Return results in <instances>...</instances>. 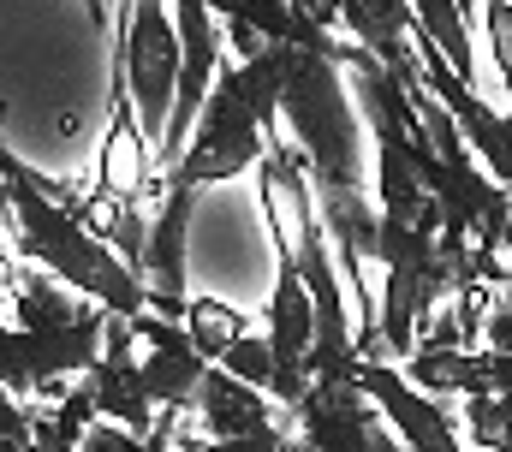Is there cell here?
<instances>
[{
  "instance_id": "1",
  "label": "cell",
  "mask_w": 512,
  "mask_h": 452,
  "mask_svg": "<svg viewBox=\"0 0 512 452\" xmlns=\"http://www.w3.org/2000/svg\"><path fill=\"white\" fill-rule=\"evenodd\" d=\"M280 137L304 155L316 191H376V143L352 90V66L316 48H274Z\"/></svg>"
},
{
  "instance_id": "2",
  "label": "cell",
  "mask_w": 512,
  "mask_h": 452,
  "mask_svg": "<svg viewBox=\"0 0 512 452\" xmlns=\"http://www.w3.org/2000/svg\"><path fill=\"white\" fill-rule=\"evenodd\" d=\"M0 179L12 185V209H18V256H24V262L48 268L54 280H66L72 292H84V298L102 304L108 316L137 322V316L149 310V286L137 280V268H131L102 232H90L78 215H66L60 203H48V197L30 185V167H24L12 149L0 155Z\"/></svg>"
},
{
  "instance_id": "3",
  "label": "cell",
  "mask_w": 512,
  "mask_h": 452,
  "mask_svg": "<svg viewBox=\"0 0 512 452\" xmlns=\"http://www.w3.org/2000/svg\"><path fill=\"white\" fill-rule=\"evenodd\" d=\"M274 131H280V60H274V48L256 60H227L185 155L161 173V191L167 185L203 191V185H227V179L251 173L268 161Z\"/></svg>"
},
{
  "instance_id": "4",
  "label": "cell",
  "mask_w": 512,
  "mask_h": 452,
  "mask_svg": "<svg viewBox=\"0 0 512 452\" xmlns=\"http://www.w3.org/2000/svg\"><path fill=\"white\" fill-rule=\"evenodd\" d=\"M120 54H126V84H131V102H137V119H143V137H149V149L161 161L173 102H179V72H185L173 0H126Z\"/></svg>"
},
{
  "instance_id": "5",
  "label": "cell",
  "mask_w": 512,
  "mask_h": 452,
  "mask_svg": "<svg viewBox=\"0 0 512 452\" xmlns=\"http://www.w3.org/2000/svg\"><path fill=\"white\" fill-rule=\"evenodd\" d=\"M108 345V316L66 328V334H30L0 322V387L18 405H60L102 357Z\"/></svg>"
},
{
  "instance_id": "6",
  "label": "cell",
  "mask_w": 512,
  "mask_h": 452,
  "mask_svg": "<svg viewBox=\"0 0 512 452\" xmlns=\"http://www.w3.org/2000/svg\"><path fill=\"white\" fill-rule=\"evenodd\" d=\"M298 441L304 452H405L376 399L352 375H316L310 399L298 405Z\"/></svg>"
},
{
  "instance_id": "7",
  "label": "cell",
  "mask_w": 512,
  "mask_h": 452,
  "mask_svg": "<svg viewBox=\"0 0 512 452\" xmlns=\"http://www.w3.org/2000/svg\"><path fill=\"white\" fill-rule=\"evenodd\" d=\"M358 387L376 399V411L393 423V435L405 441V452H465L459 417H453L435 393H423L399 363L364 357V363H358Z\"/></svg>"
},
{
  "instance_id": "8",
  "label": "cell",
  "mask_w": 512,
  "mask_h": 452,
  "mask_svg": "<svg viewBox=\"0 0 512 452\" xmlns=\"http://www.w3.org/2000/svg\"><path fill=\"white\" fill-rule=\"evenodd\" d=\"M78 387L90 393V405H96L102 423L126 429V435H137V441L149 447L161 411L149 405V387H143V351H137V328H131L126 316H108V345H102L96 369H90Z\"/></svg>"
},
{
  "instance_id": "9",
  "label": "cell",
  "mask_w": 512,
  "mask_h": 452,
  "mask_svg": "<svg viewBox=\"0 0 512 452\" xmlns=\"http://www.w3.org/2000/svg\"><path fill=\"white\" fill-rule=\"evenodd\" d=\"M137 351H143V387H149V405L155 411H197V393L209 381V357L197 351V339L185 334V322H167L155 310H143L137 322Z\"/></svg>"
},
{
  "instance_id": "10",
  "label": "cell",
  "mask_w": 512,
  "mask_h": 452,
  "mask_svg": "<svg viewBox=\"0 0 512 452\" xmlns=\"http://www.w3.org/2000/svg\"><path fill=\"white\" fill-rule=\"evenodd\" d=\"M191 209H197V191L185 185H167V203L149 226V250H143V286H149V310L167 316V322H185L191 310Z\"/></svg>"
},
{
  "instance_id": "11",
  "label": "cell",
  "mask_w": 512,
  "mask_h": 452,
  "mask_svg": "<svg viewBox=\"0 0 512 452\" xmlns=\"http://www.w3.org/2000/svg\"><path fill=\"white\" fill-rule=\"evenodd\" d=\"M191 417H197L203 441H233V435H256V429L292 423V411H280L262 387H245V381L227 375V369H209V381H203Z\"/></svg>"
},
{
  "instance_id": "12",
  "label": "cell",
  "mask_w": 512,
  "mask_h": 452,
  "mask_svg": "<svg viewBox=\"0 0 512 452\" xmlns=\"http://www.w3.org/2000/svg\"><path fill=\"white\" fill-rule=\"evenodd\" d=\"M12 310H18V328H30V334H66V328L108 316L102 304H90L84 292H72L66 280H54L48 268H36L24 256L12 262Z\"/></svg>"
},
{
  "instance_id": "13",
  "label": "cell",
  "mask_w": 512,
  "mask_h": 452,
  "mask_svg": "<svg viewBox=\"0 0 512 452\" xmlns=\"http://www.w3.org/2000/svg\"><path fill=\"white\" fill-rule=\"evenodd\" d=\"M209 12L227 18V24L256 30L268 48H316V54H334L340 66L352 60V36H328V30H316L292 0H209Z\"/></svg>"
},
{
  "instance_id": "14",
  "label": "cell",
  "mask_w": 512,
  "mask_h": 452,
  "mask_svg": "<svg viewBox=\"0 0 512 452\" xmlns=\"http://www.w3.org/2000/svg\"><path fill=\"white\" fill-rule=\"evenodd\" d=\"M346 30L399 84L417 72V12H411V0H346Z\"/></svg>"
},
{
  "instance_id": "15",
  "label": "cell",
  "mask_w": 512,
  "mask_h": 452,
  "mask_svg": "<svg viewBox=\"0 0 512 452\" xmlns=\"http://www.w3.org/2000/svg\"><path fill=\"white\" fill-rule=\"evenodd\" d=\"M417 12V36L477 90V60H483V36H477V12L465 0H411Z\"/></svg>"
},
{
  "instance_id": "16",
  "label": "cell",
  "mask_w": 512,
  "mask_h": 452,
  "mask_svg": "<svg viewBox=\"0 0 512 452\" xmlns=\"http://www.w3.org/2000/svg\"><path fill=\"white\" fill-rule=\"evenodd\" d=\"M423 393H435V399H477V393H495V369H489V351H477V345H459V351H411L405 363H399Z\"/></svg>"
},
{
  "instance_id": "17",
  "label": "cell",
  "mask_w": 512,
  "mask_h": 452,
  "mask_svg": "<svg viewBox=\"0 0 512 452\" xmlns=\"http://www.w3.org/2000/svg\"><path fill=\"white\" fill-rule=\"evenodd\" d=\"M185 334L197 339V351H203L209 363H221L239 339L251 334V316H245L239 304H227V298L197 292V298H191V310H185Z\"/></svg>"
},
{
  "instance_id": "18",
  "label": "cell",
  "mask_w": 512,
  "mask_h": 452,
  "mask_svg": "<svg viewBox=\"0 0 512 452\" xmlns=\"http://www.w3.org/2000/svg\"><path fill=\"white\" fill-rule=\"evenodd\" d=\"M459 429L477 452H512V411L501 405V393H477L459 405Z\"/></svg>"
},
{
  "instance_id": "19",
  "label": "cell",
  "mask_w": 512,
  "mask_h": 452,
  "mask_svg": "<svg viewBox=\"0 0 512 452\" xmlns=\"http://www.w3.org/2000/svg\"><path fill=\"white\" fill-rule=\"evenodd\" d=\"M477 30H483V48L495 60L501 96L512 102V0H477Z\"/></svg>"
},
{
  "instance_id": "20",
  "label": "cell",
  "mask_w": 512,
  "mask_h": 452,
  "mask_svg": "<svg viewBox=\"0 0 512 452\" xmlns=\"http://www.w3.org/2000/svg\"><path fill=\"white\" fill-rule=\"evenodd\" d=\"M215 369H227V375H239L245 387H262L268 399H274V345H268V334H245Z\"/></svg>"
},
{
  "instance_id": "21",
  "label": "cell",
  "mask_w": 512,
  "mask_h": 452,
  "mask_svg": "<svg viewBox=\"0 0 512 452\" xmlns=\"http://www.w3.org/2000/svg\"><path fill=\"white\" fill-rule=\"evenodd\" d=\"M191 452H298V417L256 429V435H233V441H197Z\"/></svg>"
},
{
  "instance_id": "22",
  "label": "cell",
  "mask_w": 512,
  "mask_h": 452,
  "mask_svg": "<svg viewBox=\"0 0 512 452\" xmlns=\"http://www.w3.org/2000/svg\"><path fill=\"white\" fill-rule=\"evenodd\" d=\"M30 441H36V411L0 387V452H24Z\"/></svg>"
},
{
  "instance_id": "23",
  "label": "cell",
  "mask_w": 512,
  "mask_h": 452,
  "mask_svg": "<svg viewBox=\"0 0 512 452\" xmlns=\"http://www.w3.org/2000/svg\"><path fill=\"white\" fill-rule=\"evenodd\" d=\"M84 12L102 30V42H120L126 36V0H84Z\"/></svg>"
},
{
  "instance_id": "24",
  "label": "cell",
  "mask_w": 512,
  "mask_h": 452,
  "mask_svg": "<svg viewBox=\"0 0 512 452\" xmlns=\"http://www.w3.org/2000/svg\"><path fill=\"white\" fill-rule=\"evenodd\" d=\"M78 452H149V447H143L137 435H126V429H114V423H96Z\"/></svg>"
},
{
  "instance_id": "25",
  "label": "cell",
  "mask_w": 512,
  "mask_h": 452,
  "mask_svg": "<svg viewBox=\"0 0 512 452\" xmlns=\"http://www.w3.org/2000/svg\"><path fill=\"white\" fill-rule=\"evenodd\" d=\"M18 256V209H12V185L0 179V262Z\"/></svg>"
}]
</instances>
